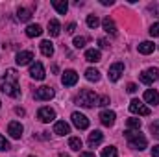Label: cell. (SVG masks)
I'll return each mask as SVG.
<instances>
[{"label": "cell", "mask_w": 159, "mask_h": 157, "mask_svg": "<svg viewBox=\"0 0 159 157\" xmlns=\"http://www.w3.org/2000/svg\"><path fill=\"white\" fill-rule=\"evenodd\" d=\"M0 91L13 96V98H19L20 96V87H19V74L15 69H7L4 72V76L0 78Z\"/></svg>", "instance_id": "cell-1"}, {"label": "cell", "mask_w": 159, "mask_h": 157, "mask_svg": "<svg viewBox=\"0 0 159 157\" xmlns=\"http://www.w3.org/2000/svg\"><path fill=\"white\" fill-rule=\"evenodd\" d=\"M74 102H76L78 105H81V107H94V105L98 104V96H96L93 91L83 89V91H80V94L76 96Z\"/></svg>", "instance_id": "cell-2"}, {"label": "cell", "mask_w": 159, "mask_h": 157, "mask_svg": "<svg viewBox=\"0 0 159 157\" xmlns=\"http://www.w3.org/2000/svg\"><path fill=\"white\" fill-rule=\"evenodd\" d=\"M124 135H126V139H128V142H129L131 148H135V150H139V152L146 148V137L141 135L139 131H131V129H128Z\"/></svg>", "instance_id": "cell-3"}, {"label": "cell", "mask_w": 159, "mask_h": 157, "mask_svg": "<svg viewBox=\"0 0 159 157\" xmlns=\"http://www.w3.org/2000/svg\"><path fill=\"white\" fill-rule=\"evenodd\" d=\"M129 111L135 113V115H141V117H148L150 115V107H146L141 100H131L129 102Z\"/></svg>", "instance_id": "cell-4"}, {"label": "cell", "mask_w": 159, "mask_h": 157, "mask_svg": "<svg viewBox=\"0 0 159 157\" xmlns=\"http://www.w3.org/2000/svg\"><path fill=\"white\" fill-rule=\"evenodd\" d=\"M157 78H159V70L157 69H148V70L141 72V81L146 83V85H152Z\"/></svg>", "instance_id": "cell-5"}, {"label": "cell", "mask_w": 159, "mask_h": 157, "mask_svg": "<svg viewBox=\"0 0 159 157\" xmlns=\"http://www.w3.org/2000/svg\"><path fill=\"white\" fill-rule=\"evenodd\" d=\"M30 76L34 79H37V81H41V79H44V67L41 65L39 61H35V63H32V67H30Z\"/></svg>", "instance_id": "cell-6"}, {"label": "cell", "mask_w": 159, "mask_h": 157, "mask_svg": "<svg viewBox=\"0 0 159 157\" xmlns=\"http://www.w3.org/2000/svg\"><path fill=\"white\" fill-rule=\"evenodd\" d=\"M124 74V63H113L111 67H109V79L111 81H119L120 76Z\"/></svg>", "instance_id": "cell-7"}, {"label": "cell", "mask_w": 159, "mask_h": 157, "mask_svg": "<svg viewBox=\"0 0 159 157\" xmlns=\"http://www.w3.org/2000/svg\"><path fill=\"white\" fill-rule=\"evenodd\" d=\"M70 118H72V124H74L78 129H87V128H89V118L85 117V115H81V113H78V111L72 113Z\"/></svg>", "instance_id": "cell-8"}, {"label": "cell", "mask_w": 159, "mask_h": 157, "mask_svg": "<svg viewBox=\"0 0 159 157\" xmlns=\"http://www.w3.org/2000/svg\"><path fill=\"white\" fill-rule=\"evenodd\" d=\"M22 131H24V128H22L20 122H9L7 133L11 135V139H20V137H22Z\"/></svg>", "instance_id": "cell-9"}, {"label": "cell", "mask_w": 159, "mask_h": 157, "mask_svg": "<svg viewBox=\"0 0 159 157\" xmlns=\"http://www.w3.org/2000/svg\"><path fill=\"white\" fill-rule=\"evenodd\" d=\"M37 118H39L41 122H52L56 118V111L52 107H41L39 113H37Z\"/></svg>", "instance_id": "cell-10"}, {"label": "cell", "mask_w": 159, "mask_h": 157, "mask_svg": "<svg viewBox=\"0 0 159 157\" xmlns=\"http://www.w3.org/2000/svg\"><path fill=\"white\" fill-rule=\"evenodd\" d=\"M52 98H54V91H52L50 87H39V89L35 91V100L46 102V100H52Z\"/></svg>", "instance_id": "cell-11"}, {"label": "cell", "mask_w": 159, "mask_h": 157, "mask_svg": "<svg viewBox=\"0 0 159 157\" xmlns=\"http://www.w3.org/2000/svg\"><path fill=\"white\" fill-rule=\"evenodd\" d=\"M61 81H63V85L72 87V85H76V83H78V74H76L74 70H65V72H63V76H61Z\"/></svg>", "instance_id": "cell-12"}, {"label": "cell", "mask_w": 159, "mask_h": 157, "mask_svg": "<svg viewBox=\"0 0 159 157\" xmlns=\"http://www.w3.org/2000/svg\"><path fill=\"white\" fill-rule=\"evenodd\" d=\"M34 59V54L30 52V50H24V52H19L17 54V57H15V61H17V65H28L30 61Z\"/></svg>", "instance_id": "cell-13"}, {"label": "cell", "mask_w": 159, "mask_h": 157, "mask_svg": "<svg viewBox=\"0 0 159 157\" xmlns=\"http://www.w3.org/2000/svg\"><path fill=\"white\" fill-rule=\"evenodd\" d=\"M54 133L56 135H67V133H70V126L65 120H57L54 124Z\"/></svg>", "instance_id": "cell-14"}, {"label": "cell", "mask_w": 159, "mask_h": 157, "mask_svg": "<svg viewBox=\"0 0 159 157\" xmlns=\"http://www.w3.org/2000/svg\"><path fill=\"white\" fill-rule=\"evenodd\" d=\"M115 118H117V115L113 111H102L100 113V122L104 126H113L115 124Z\"/></svg>", "instance_id": "cell-15"}, {"label": "cell", "mask_w": 159, "mask_h": 157, "mask_svg": "<svg viewBox=\"0 0 159 157\" xmlns=\"http://www.w3.org/2000/svg\"><path fill=\"white\" fill-rule=\"evenodd\" d=\"M102 26H104V30H106L107 34H111V35H117V26H115V22H113V19H109V17H106V19L102 20Z\"/></svg>", "instance_id": "cell-16"}, {"label": "cell", "mask_w": 159, "mask_h": 157, "mask_svg": "<svg viewBox=\"0 0 159 157\" xmlns=\"http://www.w3.org/2000/svg\"><path fill=\"white\" fill-rule=\"evenodd\" d=\"M85 59H87L89 63H98V61L102 59V54H100L98 50L91 48V50H87V52H85Z\"/></svg>", "instance_id": "cell-17"}, {"label": "cell", "mask_w": 159, "mask_h": 157, "mask_svg": "<svg viewBox=\"0 0 159 157\" xmlns=\"http://www.w3.org/2000/svg\"><path fill=\"white\" fill-rule=\"evenodd\" d=\"M102 141H104V135H102V131H98V129H94V131L89 135V146H98Z\"/></svg>", "instance_id": "cell-18"}, {"label": "cell", "mask_w": 159, "mask_h": 157, "mask_svg": "<svg viewBox=\"0 0 159 157\" xmlns=\"http://www.w3.org/2000/svg\"><path fill=\"white\" fill-rule=\"evenodd\" d=\"M144 100H146L148 104H152V105H157V104H159V92H157V91L148 89V91L144 92Z\"/></svg>", "instance_id": "cell-19"}, {"label": "cell", "mask_w": 159, "mask_h": 157, "mask_svg": "<svg viewBox=\"0 0 159 157\" xmlns=\"http://www.w3.org/2000/svg\"><path fill=\"white\" fill-rule=\"evenodd\" d=\"M41 52H43V56H46V57H52L54 56V44L50 43V41H41Z\"/></svg>", "instance_id": "cell-20"}, {"label": "cell", "mask_w": 159, "mask_h": 157, "mask_svg": "<svg viewBox=\"0 0 159 157\" xmlns=\"http://www.w3.org/2000/svg\"><path fill=\"white\" fill-rule=\"evenodd\" d=\"M52 6L56 7V11H57L59 15H65V13H67V9H69L67 0H52Z\"/></svg>", "instance_id": "cell-21"}, {"label": "cell", "mask_w": 159, "mask_h": 157, "mask_svg": "<svg viewBox=\"0 0 159 157\" xmlns=\"http://www.w3.org/2000/svg\"><path fill=\"white\" fill-rule=\"evenodd\" d=\"M59 32H61V26H59V22H57L56 19L48 20V34H50L52 37H57V35H59Z\"/></svg>", "instance_id": "cell-22"}, {"label": "cell", "mask_w": 159, "mask_h": 157, "mask_svg": "<svg viewBox=\"0 0 159 157\" xmlns=\"http://www.w3.org/2000/svg\"><path fill=\"white\" fill-rule=\"evenodd\" d=\"M154 50H156V44H154V43H150V41H143V43L139 44V52H141V54H144V56L152 54Z\"/></svg>", "instance_id": "cell-23"}, {"label": "cell", "mask_w": 159, "mask_h": 157, "mask_svg": "<svg viewBox=\"0 0 159 157\" xmlns=\"http://www.w3.org/2000/svg\"><path fill=\"white\" fill-rule=\"evenodd\" d=\"M41 34H43V28H41L39 24H30L26 28V35L28 37H39Z\"/></svg>", "instance_id": "cell-24"}, {"label": "cell", "mask_w": 159, "mask_h": 157, "mask_svg": "<svg viewBox=\"0 0 159 157\" xmlns=\"http://www.w3.org/2000/svg\"><path fill=\"white\" fill-rule=\"evenodd\" d=\"M17 19L22 20V22H28V20L32 19V11L26 9V7H19V9H17Z\"/></svg>", "instance_id": "cell-25"}, {"label": "cell", "mask_w": 159, "mask_h": 157, "mask_svg": "<svg viewBox=\"0 0 159 157\" xmlns=\"http://www.w3.org/2000/svg\"><path fill=\"white\" fill-rule=\"evenodd\" d=\"M85 78L89 79V81H98L100 79V72L96 69H87L85 70Z\"/></svg>", "instance_id": "cell-26"}, {"label": "cell", "mask_w": 159, "mask_h": 157, "mask_svg": "<svg viewBox=\"0 0 159 157\" xmlns=\"http://www.w3.org/2000/svg\"><path fill=\"white\" fill-rule=\"evenodd\" d=\"M69 148L74 150V152H80V148H81V139H80V137H70V139H69Z\"/></svg>", "instance_id": "cell-27"}, {"label": "cell", "mask_w": 159, "mask_h": 157, "mask_svg": "<svg viewBox=\"0 0 159 157\" xmlns=\"http://www.w3.org/2000/svg\"><path fill=\"white\" fill-rule=\"evenodd\" d=\"M102 157H119V152H117L115 146H107V148H104Z\"/></svg>", "instance_id": "cell-28"}, {"label": "cell", "mask_w": 159, "mask_h": 157, "mask_svg": "<svg viewBox=\"0 0 159 157\" xmlns=\"http://www.w3.org/2000/svg\"><path fill=\"white\" fill-rule=\"evenodd\" d=\"M98 24H100V20H98V17H96V15H87V26H89L91 30H94Z\"/></svg>", "instance_id": "cell-29"}, {"label": "cell", "mask_w": 159, "mask_h": 157, "mask_svg": "<svg viewBox=\"0 0 159 157\" xmlns=\"http://www.w3.org/2000/svg\"><path fill=\"white\" fill-rule=\"evenodd\" d=\"M128 128L139 131V128H141V120H139V118H128Z\"/></svg>", "instance_id": "cell-30"}, {"label": "cell", "mask_w": 159, "mask_h": 157, "mask_svg": "<svg viewBox=\"0 0 159 157\" xmlns=\"http://www.w3.org/2000/svg\"><path fill=\"white\" fill-rule=\"evenodd\" d=\"M150 131H152V135H154L156 139H159V120H156V122L150 124Z\"/></svg>", "instance_id": "cell-31"}, {"label": "cell", "mask_w": 159, "mask_h": 157, "mask_svg": "<svg viewBox=\"0 0 159 157\" xmlns=\"http://www.w3.org/2000/svg\"><path fill=\"white\" fill-rule=\"evenodd\" d=\"M87 43V37H74V46L76 48H83Z\"/></svg>", "instance_id": "cell-32"}, {"label": "cell", "mask_w": 159, "mask_h": 157, "mask_svg": "<svg viewBox=\"0 0 159 157\" xmlns=\"http://www.w3.org/2000/svg\"><path fill=\"white\" fill-rule=\"evenodd\" d=\"M150 35H152V37H159V22L152 24V28H150Z\"/></svg>", "instance_id": "cell-33"}, {"label": "cell", "mask_w": 159, "mask_h": 157, "mask_svg": "<svg viewBox=\"0 0 159 157\" xmlns=\"http://www.w3.org/2000/svg\"><path fill=\"white\" fill-rule=\"evenodd\" d=\"M0 150H2V152L9 150V142H7V141H6V139L2 137V135H0Z\"/></svg>", "instance_id": "cell-34"}, {"label": "cell", "mask_w": 159, "mask_h": 157, "mask_svg": "<svg viewBox=\"0 0 159 157\" xmlns=\"http://www.w3.org/2000/svg\"><path fill=\"white\" fill-rule=\"evenodd\" d=\"M107 104H109V96H100V98H98V104H96V105H102V107H106Z\"/></svg>", "instance_id": "cell-35"}, {"label": "cell", "mask_w": 159, "mask_h": 157, "mask_svg": "<svg viewBox=\"0 0 159 157\" xmlns=\"http://www.w3.org/2000/svg\"><path fill=\"white\" fill-rule=\"evenodd\" d=\"M126 91H128V92H135V91H137V85H135V83H128Z\"/></svg>", "instance_id": "cell-36"}, {"label": "cell", "mask_w": 159, "mask_h": 157, "mask_svg": "<svg viewBox=\"0 0 159 157\" xmlns=\"http://www.w3.org/2000/svg\"><path fill=\"white\" fill-rule=\"evenodd\" d=\"M74 30H76V24H74V22H69V24H67V32H69V34H72Z\"/></svg>", "instance_id": "cell-37"}, {"label": "cell", "mask_w": 159, "mask_h": 157, "mask_svg": "<svg viewBox=\"0 0 159 157\" xmlns=\"http://www.w3.org/2000/svg\"><path fill=\"white\" fill-rule=\"evenodd\" d=\"M98 44H100L102 48H107V46H109V43H107L106 39H98Z\"/></svg>", "instance_id": "cell-38"}, {"label": "cell", "mask_w": 159, "mask_h": 157, "mask_svg": "<svg viewBox=\"0 0 159 157\" xmlns=\"http://www.w3.org/2000/svg\"><path fill=\"white\" fill-rule=\"evenodd\" d=\"M80 157H96V155H94L93 152H81V154H80Z\"/></svg>", "instance_id": "cell-39"}, {"label": "cell", "mask_w": 159, "mask_h": 157, "mask_svg": "<svg viewBox=\"0 0 159 157\" xmlns=\"http://www.w3.org/2000/svg\"><path fill=\"white\" fill-rule=\"evenodd\" d=\"M152 155H154V157H159V144L152 148Z\"/></svg>", "instance_id": "cell-40"}, {"label": "cell", "mask_w": 159, "mask_h": 157, "mask_svg": "<svg viewBox=\"0 0 159 157\" xmlns=\"http://www.w3.org/2000/svg\"><path fill=\"white\" fill-rule=\"evenodd\" d=\"M102 6H113V0H100Z\"/></svg>", "instance_id": "cell-41"}, {"label": "cell", "mask_w": 159, "mask_h": 157, "mask_svg": "<svg viewBox=\"0 0 159 157\" xmlns=\"http://www.w3.org/2000/svg\"><path fill=\"white\" fill-rule=\"evenodd\" d=\"M15 113H17V115H20V117H22V115H24V113H26V111H24V109H22V107H17V109H15Z\"/></svg>", "instance_id": "cell-42"}, {"label": "cell", "mask_w": 159, "mask_h": 157, "mask_svg": "<svg viewBox=\"0 0 159 157\" xmlns=\"http://www.w3.org/2000/svg\"><path fill=\"white\" fill-rule=\"evenodd\" d=\"M61 157H69V155H65V154H61Z\"/></svg>", "instance_id": "cell-43"}, {"label": "cell", "mask_w": 159, "mask_h": 157, "mask_svg": "<svg viewBox=\"0 0 159 157\" xmlns=\"http://www.w3.org/2000/svg\"><path fill=\"white\" fill-rule=\"evenodd\" d=\"M30 157H35V155H30Z\"/></svg>", "instance_id": "cell-44"}]
</instances>
